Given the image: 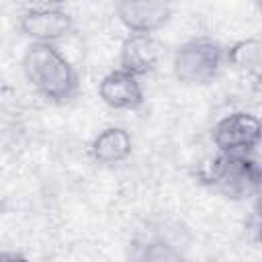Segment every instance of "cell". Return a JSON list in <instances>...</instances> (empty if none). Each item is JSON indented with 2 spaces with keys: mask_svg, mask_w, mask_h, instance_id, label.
Here are the masks:
<instances>
[{
  "mask_svg": "<svg viewBox=\"0 0 262 262\" xmlns=\"http://www.w3.org/2000/svg\"><path fill=\"white\" fill-rule=\"evenodd\" d=\"M23 74L27 82L53 104H68L80 92L76 68L55 45L31 43L23 55Z\"/></svg>",
  "mask_w": 262,
  "mask_h": 262,
  "instance_id": "6da1fadb",
  "label": "cell"
},
{
  "mask_svg": "<svg viewBox=\"0 0 262 262\" xmlns=\"http://www.w3.org/2000/svg\"><path fill=\"white\" fill-rule=\"evenodd\" d=\"M196 180L225 199L256 196L262 182V168L256 156L215 154L199 172Z\"/></svg>",
  "mask_w": 262,
  "mask_h": 262,
  "instance_id": "7a4b0ae2",
  "label": "cell"
},
{
  "mask_svg": "<svg viewBox=\"0 0 262 262\" xmlns=\"http://www.w3.org/2000/svg\"><path fill=\"white\" fill-rule=\"evenodd\" d=\"M225 66V47L207 35L192 37L178 45L172 70L178 82L186 86H207L221 74Z\"/></svg>",
  "mask_w": 262,
  "mask_h": 262,
  "instance_id": "3957f363",
  "label": "cell"
},
{
  "mask_svg": "<svg viewBox=\"0 0 262 262\" xmlns=\"http://www.w3.org/2000/svg\"><path fill=\"white\" fill-rule=\"evenodd\" d=\"M18 29L31 43L55 45L74 33V16L61 4H33L18 16Z\"/></svg>",
  "mask_w": 262,
  "mask_h": 262,
  "instance_id": "277c9868",
  "label": "cell"
},
{
  "mask_svg": "<svg viewBox=\"0 0 262 262\" xmlns=\"http://www.w3.org/2000/svg\"><path fill=\"white\" fill-rule=\"evenodd\" d=\"M211 137L219 154L256 156L260 145V121L252 113L235 111L215 123Z\"/></svg>",
  "mask_w": 262,
  "mask_h": 262,
  "instance_id": "5b68a950",
  "label": "cell"
},
{
  "mask_svg": "<svg viewBox=\"0 0 262 262\" xmlns=\"http://www.w3.org/2000/svg\"><path fill=\"white\" fill-rule=\"evenodd\" d=\"M115 12L121 25L133 35H154L172 18V6L154 0H121L115 4Z\"/></svg>",
  "mask_w": 262,
  "mask_h": 262,
  "instance_id": "8992f818",
  "label": "cell"
},
{
  "mask_svg": "<svg viewBox=\"0 0 262 262\" xmlns=\"http://www.w3.org/2000/svg\"><path fill=\"white\" fill-rule=\"evenodd\" d=\"M98 96L106 106L115 111H137L145 100L139 78L121 68L102 76L98 82Z\"/></svg>",
  "mask_w": 262,
  "mask_h": 262,
  "instance_id": "52a82bcc",
  "label": "cell"
},
{
  "mask_svg": "<svg viewBox=\"0 0 262 262\" xmlns=\"http://www.w3.org/2000/svg\"><path fill=\"white\" fill-rule=\"evenodd\" d=\"M160 57H162V45L154 35L129 33L121 43L119 68L133 74L135 78H141L156 70Z\"/></svg>",
  "mask_w": 262,
  "mask_h": 262,
  "instance_id": "ba28073f",
  "label": "cell"
},
{
  "mask_svg": "<svg viewBox=\"0 0 262 262\" xmlns=\"http://www.w3.org/2000/svg\"><path fill=\"white\" fill-rule=\"evenodd\" d=\"M133 151V139L123 127H106L102 129L90 143V156L96 164L115 166L125 162Z\"/></svg>",
  "mask_w": 262,
  "mask_h": 262,
  "instance_id": "9c48e42d",
  "label": "cell"
},
{
  "mask_svg": "<svg viewBox=\"0 0 262 262\" xmlns=\"http://www.w3.org/2000/svg\"><path fill=\"white\" fill-rule=\"evenodd\" d=\"M135 262H192L178 246L164 237H147L139 239L133 246Z\"/></svg>",
  "mask_w": 262,
  "mask_h": 262,
  "instance_id": "30bf717a",
  "label": "cell"
},
{
  "mask_svg": "<svg viewBox=\"0 0 262 262\" xmlns=\"http://www.w3.org/2000/svg\"><path fill=\"white\" fill-rule=\"evenodd\" d=\"M262 59V43L260 39H242L233 45L225 47V66H231L239 72H258Z\"/></svg>",
  "mask_w": 262,
  "mask_h": 262,
  "instance_id": "8fae6325",
  "label": "cell"
},
{
  "mask_svg": "<svg viewBox=\"0 0 262 262\" xmlns=\"http://www.w3.org/2000/svg\"><path fill=\"white\" fill-rule=\"evenodd\" d=\"M0 262H35V260H31V258H27V256H23L18 252H4V250H0Z\"/></svg>",
  "mask_w": 262,
  "mask_h": 262,
  "instance_id": "7c38bea8",
  "label": "cell"
}]
</instances>
